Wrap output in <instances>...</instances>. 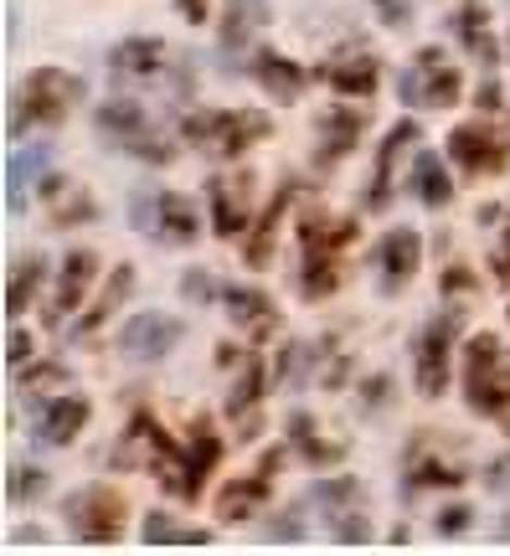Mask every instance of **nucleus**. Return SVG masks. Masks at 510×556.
Listing matches in <instances>:
<instances>
[{"label": "nucleus", "instance_id": "obj_20", "mask_svg": "<svg viewBox=\"0 0 510 556\" xmlns=\"http://www.w3.org/2000/svg\"><path fill=\"white\" fill-rule=\"evenodd\" d=\"M222 304H227V319H233L248 340H269L278 330V309H274V299L263 294V289L233 283V289H222Z\"/></svg>", "mask_w": 510, "mask_h": 556}, {"label": "nucleus", "instance_id": "obj_5", "mask_svg": "<svg viewBox=\"0 0 510 556\" xmlns=\"http://www.w3.org/2000/svg\"><path fill=\"white\" fill-rule=\"evenodd\" d=\"M181 135L216 160H237L248 155L258 139H269V119L253 114V109H201V114L181 124Z\"/></svg>", "mask_w": 510, "mask_h": 556}, {"label": "nucleus", "instance_id": "obj_1", "mask_svg": "<svg viewBox=\"0 0 510 556\" xmlns=\"http://www.w3.org/2000/svg\"><path fill=\"white\" fill-rule=\"evenodd\" d=\"M356 242V222L335 217V212H310L299 222V294L304 299H331L346 278L340 253Z\"/></svg>", "mask_w": 510, "mask_h": 556}, {"label": "nucleus", "instance_id": "obj_32", "mask_svg": "<svg viewBox=\"0 0 510 556\" xmlns=\"http://www.w3.org/2000/svg\"><path fill=\"white\" fill-rule=\"evenodd\" d=\"M129 294H135V268H129V263H119V268H114V278H109V289H103V294H99V304H94V309L83 315V325H78V330H73V336H78V340L99 336V325H103V319H109V315H114V309H119V304H124V299H129Z\"/></svg>", "mask_w": 510, "mask_h": 556}, {"label": "nucleus", "instance_id": "obj_15", "mask_svg": "<svg viewBox=\"0 0 510 556\" xmlns=\"http://www.w3.org/2000/svg\"><path fill=\"white\" fill-rule=\"evenodd\" d=\"M99 278V253L94 248H73L62 258V274H58V294H52V309H47V325H62L67 315H78V304L88 299Z\"/></svg>", "mask_w": 510, "mask_h": 556}, {"label": "nucleus", "instance_id": "obj_9", "mask_svg": "<svg viewBox=\"0 0 510 556\" xmlns=\"http://www.w3.org/2000/svg\"><path fill=\"white\" fill-rule=\"evenodd\" d=\"M453 336H459V315H433L418 330L412 345V377L423 397H444L449 392V371H453Z\"/></svg>", "mask_w": 510, "mask_h": 556}, {"label": "nucleus", "instance_id": "obj_36", "mask_svg": "<svg viewBox=\"0 0 510 556\" xmlns=\"http://www.w3.org/2000/svg\"><path fill=\"white\" fill-rule=\"evenodd\" d=\"M145 541H150V546H201L207 531H181L165 510H156V516H145Z\"/></svg>", "mask_w": 510, "mask_h": 556}, {"label": "nucleus", "instance_id": "obj_46", "mask_svg": "<svg viewBox=\"0 0 510 556\" xmlns=\"http://www.w3.org/2000/svg\"><path fill=\"white\" fill-rule=\"evenodd\" d=\"M495 283H506L510 289V232L500 238V253H495Z\"/></svg>", "mask_w": 510, "mask_h": 556}, {"label": "nucleus", "instance_id": "obj_38", "mask_svg": "<svg viewBox=\"0 0 510 556\" xmlns=\"http://www.w3.org/2000/svg\"><path fill=\"white\" fill-rule=\"evenodd\" d=\"M5 495L16 500V505L47 495V475H41V469H26V464H16V469H11V484H5Z\"/></svg>", "mask_w": 510, "mask_h": 556}, {"label": "nucleus", "instance_id": "obj_8", "mask_svg": "<svg viewBox=\"0 0 510 556\" xmlns=\"http://www.w3.org/2000/svg\"><path fill=\"white\" fill-rule=\"evenodd\" d=\"M124 516H129V500L119 495L114 484H94V490L67 500V526L88 546H109V541L124 536Z\"/></svg>", "mask_w": 510, "mask_h": 556}, {"label": "nucleus", "instance_id": "obj_7", "mask_svg": "<svg viewBox=\"0 0 510 556\" xmlns=\"http://www.w3.org/2000/svg\"><path fill=\"white\" fill-rule=\"evenodd\" d=\"M397 93L408 109H453L459 93H464V78L444 47H423L418 58L408 62V73L397 83Z\"/></svg>", "mask_w": 510, "mask_h": 556}, {"label": "nucleus", "instance_id": "obj_47", "mask_svg": "<svg viewBox=\"0 0 510 556\" xmlns=\"http://www.w3.org/2000/svg\"><path fill=\"white\" fill-rule=\"evenodd\" d=\"M186 294H191V299H212V294H216V283H212V278H207V274H201V268H197V274L186 278Z\"/></svg>", "mask_w": 510, "mask_h": 556}, {"label": "nucleus", "instance_id": "obj_48", "mask_svg": "<svg viewBox=\"0 0 510 556\" xmlns=\"http://www.w3.org/2000/svg\"><path fill=\"white\" fill-rule=\"evenodd\" d=\"M299 531H304V526H299V510H284V516H278V526H274V536L278 541H284V536L299 541Z\"/></svg>", "mask_w": 510, "mask_h": 556}, {"label": "nucleus", "instance_id": "obj_14", "mask_svg": "<svg viewBox=\"0 0 510 556\" xmlns=\"http://www.w3.org/2000/svg\"><path fill=\"white\" fill-rule=\"evenodd\" d=\"M181 340H186V325H181L176 315H156V309H145V315H135L129 325H124V336H119V351L135 361H160L171 356Z\"/></svg>", "mask_w": 510, "mask_h": 556}, {"label": "nucleus", "instance_id": "obj_12", "mask_svg": "<svg viewBox=\"0 0 510 556\" xmlns=\"http://www.w3.org/2000/svg\"><path fill=\"white\" fill-rule=\"evenodd\" d=\"M176 52L165 47V41L156 37H129V41H119L114 52H109V78L124 88V83H165L176 67Z\"/></svg>", "mask_w": 510, "mask_h": 556}, {"label": "nucleus", "instance_id": "obj_25", "mask_svg": "<svg viewBox=\"0 0 510 556\" xmlns=\"http://www.w3.org/2000/svg\"><path fill=\"white\" fill-rule=\"evenodd\" d=\"M382 289L387 294H402L412 283V274H418V258H423V242H418V232L412 227H397V232H387L382 238Z\"/></svg>", "mask_w": 510, "mask_h": 556}, {"label": "nucleus", "instance_id": "obj_28", "mask_svg": "<svg viewBox=\"0 0 510 556\" xmlns=\"http://www.w3.org/2000/svg\"><path fill=\"white\" fill-rule=\"evenodd\" d=\"M248 73H253L269 93H274L278 103H289V99H299L304 93V83H310V73L299 67V62H289V58H278V52H253V62H248Z\"/></svg>", "mask_w": 510, "mask_h": 556}, {"label": "nucleus", "instance_id": "obj_41", "mask_svg": "<svg viewBox=\"0 0 510 556\" xmlns=\"http://www.w3.org/2000/svg\"><path fill=\"white\" fill-rule=\"evenodd\" d=\"M470 520H474L470 505H449V510H438V531H444V536H459Z\"/></svg>", "mask_w": 510, "mask_h": 556}, {"label": "nucleus", "instance_id": "obj_16", "mask_svg": "<svg viewBox=\"0 0 510 556\" xmlns=\"http://www.w3.org/2000/svg\"><path fill=\"white\" fill-rule=\"evenodd\" d=\"M37 191H41V212L52 217V227H83V222L99 217V201L88 197V186H78V180L41 176Z\"/></svg>", "mask_w": 510, "mask_h": 556}, {"label": "nucleus", "instance_id": "obj_39", "mask_svg": "<svg viewBox=\"0 0 510 556\" xmlns=\"http://www.w3.org/2000/svg\"><path fill=\"white\" fill-rule=\"evenodd\" d=\"M304 366H310V351H304V345H284L274 377L284 381V387H299V381H304Z\"/></svg>", "mask_w": 510, "mask_h": 556}, {"label": "nucleus", "instance_id": "obj_50", "mask_svg": "<svg viewBox=\"0 0 510 556\" xmlns=\"http://www.w3.org/2000/svg\"><path fill=\"white\" fill-rule=\"evenodd\" d=\"M181 5V16L191 21V26H201V21H207V0H176Z\"/></svg>", "mask_w": 510, "mask_h": 556}, {"label": "nucleus", "instance_id": "obj_51", "mask_svg": "<svg viewBox=\"0 0 510 556\" xmlns=\"http://www.w3.org/2000/svg\"><path fill=\"white\" fill-rule=\"evenodd\" d=\"M376 5H382V16L393 21V26H402V21H408V5H402V0H376Z\"/></svg>", "mask_w": 510, "mask_h": 556}, {"label": "nucleus", "instance_id": "obj_23", "mask_svg": "<svg viewBox=\"0 0 510 556\" xmlns=\"http://www.w3.org/2000/svg\"><path fill=\"white\" fill-rule=\"evenodd\" d=\"M295 180L284 176L278 180L274 201L263 206V217L248 227V242H242V258H248V268H269V258H274V242H278V222H284V212H289V201H295Z\"/></svg>", "mask_w": 510, "mask_h": 556}, {"label": "nucleus", "instance_id": "obj_17", "mask_svg": "<svg viewBox=\"0 0 510 556\" xmlns=\"http://www.w3.org/2000/svg\"><path fill=\"white\" fill-rule=\"evenodd\" d=\"M418 139H423V129L412 119H402L393 135L376 144V170L366 176V212H387L393 206V170H397V160H402V150L418 144Z\"/></svg>", "mask_w": 510, "mask_h": 556}, {"label": "nucleus", "instance_id": "obj_34", "mask_svg": "<svg viewBox=\"0 0 510 556\" xmlns=\"http://www.w3.org/2000/svg\"><path fill=\"white\" fill-rule=\"evenodd\" d=\"M41 278H47V258H41V253L16 258V268H11V315H26V309H32Z\"/></svg>", "mask_w": 510, "mask_h": 556}, {"label": "nucleus", "instance_id": "obj_6", "mask_svg": "<svg viewBox=\"0 0 510 556\" xmlns=\"http://www.w3.org/2000/svg\"><path fill=\"white\" fill-rule=\"evenodd\" d=\"M99 135L109 139V144H119V150H129V155L150 160V165H171V160H176V139L165 135V129H156L150 114H145L135 99H109L103 103L99 109Z\"/></svg>", "mask_w": 510, "mask_h": 556}, {"label": "nucleus", "instance_id": "obj_42", "mask_svg": "<svg viewBox=\"0 0 510 556\" xmlns=\"http://www.w3.org/2000/svg\"><path fill=\"white\" fill-rule=\"evenodd\" d=\"M444 294H459V299H470L474 294V278H470V268H464V263H453L449 274H444Z\"/></svg>", "mask_w": 510, "mask_h": 556}, {"label": "nucleus", "instance_id": "obj_33", "mask_svg": "<svg viewBox=\"0 0 510 556\" xmlns=\"http://www.w3.org/2000/svg\"><path fill=\"white\" fill-rule=\"evenodd\" d=\"M41 176H47V144H37V150H16V155H11V165H5L11 212L26 206V191H32V180H41Z\"/></svg>", "mask_w": 510, "mask_h": 556}, {"label": "nucleus", "instance_id": "obj_4", "mask_svg": "<svg viewBox=\"0 0 510 556\" xmlns=\"http://www.w3.org/2000/svg\"><path fill=\"white\" fill-rule=\"evenodd\" d=\"M464 397L480 417H495L510 428V356L490 330L464 345Z\"/></svg>", "mask_w": 510, "mask_h": 556}, {"label": "nucleus", "instance_id": "obj_11", "mask_svg": "<svg viewBox=\"0 0 510 556\" xmlns=\"http://www.w3.org/2000/svg\"><path fill=\"white\" fill-rule=\"evenodd\" d=\"M449 155L470 176H500L510 170V135H500L495 124H459L449 135Z\"/></svg>", "mask_w": 510, "mask_h": 556}, {"label": "nucleus", "instance_id": "obj_13", "mask_svg": "<svg viewBox=\"0 0 510 556\" xmlns=\"http://www.w3.org/2000/svg\"><path fill=\"white\" fill-rule=\"evenodd\" d=\"M207 206H212V232L216 238H237L253 227V176L237 170L207 186Z\"/></svg>", "mask_w": 510, "mask_h": 556}, {"label": "nucleus", "instance_id": "obj_3", "mask_svg": "<svg viewBox=\"0 0 510 556\" xmlns=\"http://www.w3.org/2000/svg\"><path fill=\"white\" fill-rule=\"evenodd\" d=\"M78 99H83V78L62 73V67H37V73L16 88V99H11V135L62 124L78 109Z\"/></svg>", "mask_w": 510, "mask_h": 556}, {"label": "nucleus", "instance_id": "obj_19", "mask_svg": "<svg viewBox=\"0 0 510 556\" xmlns=\"http://www.w3.org/2000/svg\"><path fill=\"white\" fill-rule=\"evenodd\" d=\"M176 438L160 428L150 413H135L129 417V428H124V438H119V448H114V464L119 469H156L160 454L171 448Z\"/></svg>", "mask_w": 510, "mask_h": 556}, {"label": "nucleus", "instance_id": "obj_49", "mask_svg": "<svg viewBox=\"0 0 510 556\" xmlns=\"http://www.w3.org/2000/svg\"><path fill=\"white\" fill-rule=\"evenodd\" d=\"M480 109L490 114V109H500V83H495V73L485 78V88H480Z\"/></svg>", "mask_w": 510, "mask_h": 556}, {"label": "nucleus", "instance_id": "obj_2", "mask_svg": "<svg viewBox=\"0 0 510 556\" xmlns=\"http://www.w3.org/2000/svg\"><path fill=\"white\" fill-rule=\"evenodd\" d=\"M216 464H222V438H216V428L207 417H197L191 433L160 454V464H156L160 490L176 495L181 505H197L201 490H207V475H212Z\"/></svg>", "mask_w": 510, "mask_h": 556}, {"label": "nucleus", "instance_id": "obj_26", "mask_svg": "<svg viewBox=\"0 0 510 556\" xmlns=\"http://www.w3.org/2000/svg\"><path fill=\"white\" fill-rule=\"evenodd\" d=\"M314 78L325 83V88H335V93H346V99H372L376 83H382V62L376 58H331Z\"/></svg>", "mask_w": 510, "mask_h": 556}, {"label": "nucleus", "instance_id": "obj_31", "mask_svg": "<svg viewBox=\"0 0 510 556\" xmlns=\"http://www.w3.org/2000/svg\"><path fill=\"white\" fill-rule=\"evenodd\" d=\"M263 0H227V16H222V41H227V52H242L248 41L263 31Z\"/></svg>", "mask_w": 510, "mask_h": 556}, {"label": "nucleus", "instance_id": "obj_24", "mask_svg": "<svg viewBox=\"0 0 510 556\" xmlns=\"http://www.w3.org/2000/svg\"><path fill=\"white\" fill-rule=\"evenodd\" d=\"M263 381H269L263 361L248 356V366H242V377H237V387H233V397H227V417H233V428L242 438H258V428H263Z\"/></svg>", "mask_w": 510, "mask_h": 556}, {"label": "nucleus", "instance_id": "obj_29", "mask_svg": "<svg viewBox=\"0 0 510 556\" xmlns=\"http://www.w3.org/2000/svg\"><path fill=\"white\" fill-rule=\"evenodd\" d=\"M356 139H361V114L356 109H331L320 119V150H314V160L320 165H340L356 150Z\"/></svg>", "mask_w": 510, "mask_h": 556}, {"label": "nucleus", "instance_id": "obj_27", "mask_svg": "<svg viewBox=\"0 0 510 556\" xmlns=\"http://www.w3.org/2000/svg\"><path fill=\"white\" fill-rule=\"evenodd\" d=\"M453 37L470 47V58L485 67V73H495V62H500V47H495V26H490V11L480 5V0H470V5H459L449 16Z\"/></svg>", "mask_w": 510, "mask_h": 556}, {"label": "nucleus", "instance_id": "obj_40", "mask_svg": "<svg viewBox=\"0 0 510 556\" xmlns=\"http://www.w3.org/2000/svg\"><path fill=\"white\" fill-rule=\"evenodd\" d=\"M62 377H67V366H37V371H32V366H21L16 387H21V392H37V387H58Z\"/></svg>", "mask_w": 510, "mask_h": 556}, {"label": "nucleus", "instance_id": "obj_44", "mask_svg": "<svg viewBox=\"0 0 510 556\" xmlns=\"http://www.w3.org/2000/svg\"><path fill=\"white\" fill-rule=\"evenodd\" d=\"M11 371H21V366H32V336L26 330H11Z\"/></svg>", "mask_w": 510, "mask_h": 556}, {"label": "nucleus", "instance_id": "obj_45", "mask_svg": "<svg viewBox=\"0 0 510 556\" xmlns=\"http://www.w3.org/2000/svg\"><path fill=\"white\" fill-rule=\"evenodd\" d=\"M361 392H366V402H361V407L372 413V407H387V392H393V381H387V377H376V381H366Z\"/></svg>", "mask_w": 510, "mask_h": 556}, {"label": "nucleus", "instance_id": "obj_18", "mask_svg": "<svg viewBox=\"0 0 510 556\" xmlns=\"http://www.w3.org/2000/svg\"><path fill=\"white\" fill-rule=\"evenodd\" d=\"M145 227H150V238L156 242H176V248H191L201 238V222H197V206L176 191H160L150 197V212H145Z\"/></svg>", "mask_w": 510, "mask_h": 556}, {"label": "nucleus", "instance_id": "obj_21", "mask_svg": "<svg viewBox=\"0 0 510 556\" xmlns=\"http://www.w3.org/2000/svg\"><path fill=\"white\" fill-rule=\"evenodd\" d=\"M88 417H94V402L78 397V392H62L41 407L37 417V443H52V448H67L73 438L88 428Z\"/></svg>", "mask_w": 510, "mask_h": 556}, {"label": "nucleus", "instance_id": "obj_43", "mask_svg": "<svg viewBox=\"0 0 510 556\" xmlns=\"http://www.w3.org/2000/svg\"><path fill=\"white\" fill-rule=\"evenodd\" d=\"M485 484H490L495 495H510V454L490 458V469H485Z\"/></svg>", "mask_w": 510, "mask_h": 556}, {"label": "nucleus", "instance_id": "obj_30", "mask_svg": "<svg viewBox=\"0 0 510 556\" xmlns=\"http://www.w3.org/2000/svg\"><path fill=\"white\" fill-rule=\"evenodd\" d=\"M408 191L423 201V206H449V201H453V180H449L444 160L433 155V150H418V155H412Z\"/></svg>", "mask_w": 510, "mask_h": 556}, {"label": "nucleus", "instance_id": "obj_10", "mask_svg": "<svg viewBox=\"0 0 510 556\" xmlns=\"http://www.w3.org/2000/svg\"><path fill=\"white\" fill-rule=\"evenodd\" d=\"M278 464H284V448H269V454L258 458V469L227 479V484L216 490V505H212L216 520H222V526H242V520H253L258 510H263V500L274 495Z\"/></svg>", "mask_w": 510, "mask_h": 556}, {"label": "nucleus", "instance_id": "obj_22", "mask_svg": "<svg viewBox=\"0 0 510 556\" xmlns=\"http://www.w3.org/2000/svg\"><path fill=\"white\" fill-rule=\"evenodd\" d=\"M408 484H418V490H459L464 469L449 454L433 448V433H418L408 443Z\"/></svg>", "mask_w": 510, "mask_h": 556}, {"label": "nucleus", "instance_id": "obj_35", "mask_svg": "<svg viewBox=\"0 0 510 556\" xmlns=\"http://www.w3.org/2000/svg\"><path fill=\"white\" fill-rule=\"evenodd\" d=\"M289 443H295L299 454L310 458L314 469H325V464H335V458L346 454L340 443H320V433H314V417H304V413L289 417Z\"/></svg>", "mask_w": 510, "mask_h": 556}, {"label": "nucleus", "instance_id": "obj_37", "mask_svg": "<svg viewBox=\"0 0 510 556\" xmlns=\"http://www.w3.org/2000/svg\"><path fill=\"white\" fill-rule=\"evenodd\" d=\"M320 505L331 510V520H340L346 510H361V484H356L351 475L325 479V484H320Z\"/></svg>", "mask_w": 510, "mask_h": 556}]
</instances>
